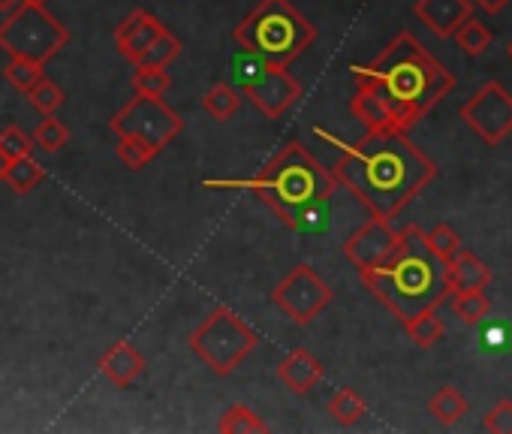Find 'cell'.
<instances>
[{
    "label": "cell",
    "instance_id": "obj_40",
    "mask_svg": "<svg viewBox=\"0 0 512 434\" xmlns=\"http://www.w3.org/2000/svg\"><path fill=\"white\" fill-rule=\"evenodd\" d=\"M509 58H512V43H509Z\"/></svg>",
    "mask_w": 512,
    "mask_h": 434
},
{
    "label": "cell",
    "instance_id": "obj_23",
    "mask_svg": "<svg viewBox=\"0 0 512 434\" xmlns=\"http://www.w3.org/2000/svg\"><path fill=\"white\" fill-rule=\"evenodd\" d=\"M241 106V94L235 91V85L217 82L202 94V109L214 118V121H229Z\"/></svg>",
    "mask_w": 512,
    "mask_h": 434
},
{
    "label": "cell",
    "instance_id": "obj_5",
    "mask_svg": "<svg viewBox=\"0 0 512 434\" xmlns=\"http://www.w3.org/2000/svg\"><path fill=\"white\" fill-rule=\"evenodd\" d=\"M232 40L238 49L256 58L278 67H290L317 43V28L290 0H260L232 28Z\"/></svg>",
    "mask_w": 512,
    "mask_h": 434
},
{
    "label": "cell",
    "instance_id": "obj_1",
    "mask_svg": "<svg viewBox=\"0 0 512 434\" xmlns=\"http://www.w3.org/2000/svg\"><path fill=\"white\" fill-rule=\"evenodd\" d=\"M314 136L341 148V160L332 166L338 184L353 193L371 217H395L437 178L434 160L398 130L368 133L359 142H341L338 136L314 127Z\"/></svg>",
    "mask_w": 512,
    "mask_h": 434
},
{
    "label": "cell",
    "instance_id": "obj_21",
    "mask_svg": "<svg viewBox=\"0 0 512 434\" xmlns=\"http://www.w3.org/2000/svg\"><path fill=\"white\" fill-rule=\"evenodd\" d=\"M428 413L440 425H458L464 419V413H467V398L455 386H440L428 401Z\"/></svg>",
    "mask_w": 512,
    "mask_h": 434
},
{
    "label": "cell",
    "instance_id": "obj_38",
    "mask_svg": "<svg viewBox=\"0 0 512 434\" xmlns=\"http://www.w3.org/2000/svg\"><path fill=\"white\" fill-rule=\"evenodd\" d=\"M7 154H4V148H0V184H4V172H7Z\"/></svg>",
    "mask_w": 512,
    "mask_h": 434
},
{
    "label": "cell",
    "instance_id": "obj_39",
    "mask_svg": "<svg viewBox=\"0 0 512 434\" xmlns=\"http://www.w3.org/2000/svg\"><path fill=\"white\" fill-rule=\"evenodd\" d=\"M25 4H46V0H25Z\"/></svg>",
    "mask_w": 512,
    "mask_h": 434
},
{
    "label": "cell",
    "instance_id": "obj_4",
    "mask_svg": "<svg viewBox=\"0 0 512 434\" xmlns=\"http://www.w3.org/2000/svg\"><path fill=\"white\" fill-rule=\"evenodd\" d=\"M205 190H247L260 196L281 221L311 199L335 196L338 178L302 142H287L260 172L250 178H205Z\"/></svg>",
    "mask_w": 512,
    "mask_h": 434
},
{
    "label": "cell",
    "instance_id": "obj_31",
    "mask_svg": "<svg viewBox=\"0 0 512 434\" xmlns=\"http://www.w3.org/2000/svg\"><path fill=\"white\" fill-rule=\"evenodd\" d=\"M28 100H31V106H34L37 112H43V115H55V112L64 106L67 94L61 91V85H55L49 76H43V79L28 91Z\"/></svg>",
    "mask_w": 512,
    "mask_h": 434
},
{
    "label": "cell",
    "instance_id": "obj_29",
    "mask_svg": "<svg viewBox=\"0 0 512 434\" xmlns=\"http://www.w3.org/2000/svg\"><path fill=\"white\" fill-rule=\"evenodd\" d=\"M452 311L455 317H461L467 326H476L488 317L491 311V302L482 290H467V293H455V302H452Z\"/></svg>",
    "mask_w": 512,
    "mask_h": 434
},
{
    "label": "cell",
    "instance_id": "obj_12",
    "mask_svg": "<svg viewBox=\"0 0 512 434\" xmlns=\"http://www.w3.org/2000/svg\"><path fill=\"white\" fill-rule=\"evenodd\" d=\"M398 239H401V230H395L392 221H383V217H368V221L353 236H347L344 257L359 272H365V269L380 266L398 248Z\"/></svg>",
    "mask_w": 512,
    "mask_h": 434
},
{
    "label": "cell",
    "instance_id": "obj_22",
    "mask_svg": "<svg viewBox=\"0 0 512 434\" xmlns=\"http://www.w3.org/2000/svg\"><path fill=\"white\" fill-rule=\"evenodd\" d=\"M217 431H223V434H266L269 431V422L256 413L253 407H247V404H232L223 416H220V422H217Z\"/></svg>",
    "mask_w": 512,
    "mask_h": 434
},
{
    "label": "cell",
    "instance_id": "obj_17",
    "mask_svg": "<svg viewBox=\"0 0 512 434\" xmlns=\"http://www.w3.org/2000/svg\"><path fill=\"white\" fill-rule=\"evenodd\" d=\"M278 380H281L290 392L308 395V392L323 380V362H320L311 350L299 347V350H293V353H287V356L281 359V365H278Z\"/></svg>",
    "mask_w": 512,
    "mask_h": 434
},
{
    "label": "cell",
    "instance_id": "obj_13",
    "mask_svg": "<svg viewBox=\"0 0 512 434\" xmlns=\"http://www.w3.org/2000/svg\"><path fill=\"white\" fill-rule=\"evenodd\" d=\"M160 31H163V22H160L154 13H148V10H133V13L115 28L118 55L136 67V64L142 61L145 49L160 37Z\"/></svg>",
    "mask_w": 512,
    "mask_h": 434
},
{
    "label": "cell",
    "instance_id": "obj_15",
    "mask_svg": "<svg viewBox=\"0 0 512 434\" xmlns=\"http://www.w3.org/2000/svg\"><path fill=\"white\" fill-rule=\"evenodd\" d=\"M350 112H353V118L359 124H365L368 133H383V130L404 133L395 112H392V106L386 103V97L368 82H356V94L350 97Z\"/></svg>",
    "mask_w": 512,
    "mask_h": 434
},
{
    "label": "cell",
    "instance_id": "obj_16",
    "mask_svg": "<svg viewBox=\"0 0 512 434\" xmlns=\"http://www.w3.org/2000/svg\"><path fill=\"white\" fill-rule=\"evenodd\" d=\"M100 374L115 383L118 389H127L136 383V377L145 371V356L130 344V341H115L97 362Z\"/></svg>",
    "mask_w": 512,
    "mask_h": 434
},
{
    "label": "cell",
    "instance_id": "obj_24",
    "mask_svg": "<svg viewBox=\"0 0 512 434\" xmlns=\"http://www.w3.org/2000/svg\"><path fill=\"white\" fill-rule=\"evenodd\" d=\"M404 332H407V338H410L416 347L428 350V347H434V344L443 338V323H440V317L434 314V308H425V311L413 314L410 320H404Z\"/></svg>",
    "mask_w": 512,
    "mask_h": 434
},
{
    "label": "cell",
    "instance_id": "obj_3",
    "mask_svg": "<svg viewBox=\"0 0 512 434\" xmlns=\"http://www.w3.org/2000/svg\"><path fill=\"white\" fill-rule=\"evenodd\" d=\"M359 278L401 323L425 308H437L449 296L446 263L431 254L425 233L416 224L404 227L398 248L380 266L359 272Z\"/></svg>",
    "mask_w": 512,
    "mask_h": 434
},
{
    "label": "cell",
    "instance_id": "obj_8",
    "mask_svg": "<svg viewBox=\"0 0 512 434\" xmlns=\"http://www.w3.org/2000/svg\"><path fill=\"white\" fill-rule=\"evenodd\" d=\"M232 85L266 118H281L305 94L302 82L290 76V67L269 64L244 49H238L232 58Z\"/></svg>",
    "mask_w": 512,
    "mask_h": 434
},
{
    "label": "cell",
    "instance_id": "obj_7",
    "mask_svg": "<svg viewBox=\"0 0 512 434\" xmlns=\"http://www.w3.org/2000/svg\"><path fill=\"white\" fill-rule=\"evenodd\" d=\"M260 344L256 335L232 308L220 305L214 308L193 332H190V350L217 374L229 377Z\"/></svg>",
    "mask_w": 512,
    "mask_h": 434
},
{
    "label": "cell",
    "instance_id": "obj_2",
    "mask_svg": "<svg viewBox=\"0 0 512 434\" xmlns=\"http://www.w3.org/2000/svg\"><path fill=\"white\" fill-rule=\"evenodd\" d=\"M350 73L386 97L404 133L455 88V76L410 31H401L371 64Z\"/></svg>",
    "mask_w": 512,
    "mask_h": 434
},
{
    "label": "cell",
    "instance_id": "obj_19",
    "mask_svg": "<svg viewBox=\"0 0 512 434\" xmlns=\"http://www.w3.org/2000/svg\"><path fill=\"white\" fill-rule=\"evenodd\" d=\"M338 196V193H335ZM335 196H323V199H311L308 205L296 208L284 227H290L293 233H305V236H323L332 227V208H335Z\"/></svg>",
    "mask_w": 512,
    "mask_h": 434
},
{
    "label": "cell",
    "instance_id": "obj_30",
    "mask_svg": "<svg viewBox=\"0 0 512 434\" xmlns=\"http://www.w3.org/2000/svg\"><path fill=\"white\" fill-rule=\"evenodd\" d=\"M130 82L136 94H148V97H163L172 85L166 67H148V64H136V73Z\"/></svg>",
    "mask_w": 512,
    "mask_h": 434
},
{
    "label": "cell",
    "instance_id": "obj_18",
    "mask_svg": "<svg viewBox=\"0 0 512 434\" xmlns=\"http://www.w3.org/2000/svg\"><path fill=\"white\" fill-rule=\"evenodd\" d=\"M446 284L449 293H467V290H485L491 284V269L473 257L470 251H458L452 263H446Z\"/></svg>",
    "mask_w": 512,
    "mask_h": 434
},
{
    "label": "cell",
    "instance_id": "obj_11",
    "mask_svg": "<svg viewBox=\"0 0 512 434\" xmlns=\"http://www.w3.org/2000/svg\"><path fill=\"white\" fill-rule=\"evenodd\" d=\"M461 121L488 145L503 142L512 133V94L500 82H485L464 106Z\"/></svg>",
    "mask_w": 512,
    "mask_h": 434
},
{
    "label": "cell",
    "instance_id": "obj_28",
    "mask_svg": "<svg viewBox=\"0 0 512 434\" xmlns=\"http://www.w3.org/2000/svg\"><path fill=\"white\" fill-rule=\"evenodd\" d=\"M184 52V43L172 34V31H160V37L145 49L142 61L139 64H148V67H169L178 55Z\"/></svg>",
    "mask_w": 512,
    "mask_h": 434
},
{
    "label": "cell",
    "instance_id": "obj_25",
    "mask_svg": "<svg viewBox=\"0 0 512 434\" xmlns=\"http://www.w3.org/2000/svg\"><path fill=\"white\" fill-rule=\"evenodd\" d=\"M329 413H332V419H335L338 425L350 428V425H356V422L368 413V404H365V398H362L356 389H338V392L329 398Z\"/></svg>",
    "mask_w": 512,
    "mask_h": 434
},
{
    "label": "cell",
    "instance_id": "obj_10",
    "mask_svg": "<svg viewBox=\"0 0 512 434\" xmlns=\"http://www.w3.org/2000/svg\"><path fill=\"white\" fill-rule=\"evenodd\" d=\"M335 293L332 287L320 278V272L308 263L293 266L284 281L272 290V302L284 311V317H290L296 326H308L311 320H317L329 305H332Z\"/></svg>",
    "mask_w": 512,
    "mask_h": 434
},
{
    "label": "cell",
    "instance_id": "obj_27",
    "mask_svg": "<svg viewBox=\"0 0 512 434\" xmlns=\"http://www.w3.org/2000/svg\"><path fill=\"white\" fill-rule=\"evenodd\" d=\"M452 37L458 40L461 52H464V55H470V58L485 55V49L491 46V31H488L482 22H476L473 16H470V19H464V22H461V28H458Z\"/></svg>",
    "mask_w": 512,
    "mask_h": 434
},
{
    "label": "cell",
    "instance_id": "obj_9",
    "mask_svg": "<svg viewBox=\"0 0 512 434\" xmlns=\"http://www.w3.org/2000/svg\"><path fill=\"white\" fill-rule=\"evenodd\" d=\"M109 127L118 139H133L160 157L163 148H169L184 133V118L163 97L136 94L112 115Z\"/></svg>",
    "mask_w": 512,
    "mask_h": 434
},
{
    "label": "cell",
    "instance_id": "obj_6",
    "mask_svg": "<svg viewBox=\"0 0 512 434\" xmlns=\"http://www.w3.org/2000/svg\"><path fill=\"white\" fill-rule=\"evenodd\" d=\"M70 43V28L55 19L46 4H22L0 22V52L16 61L43 64L52 61Z\"/></svg>",
    "mask_w": 512,
    "mask_h": 434
},
{
    "label": "cell",
    "instance_id": "obj_35",
    "mask_svg": "<svg viewBox=\"0 0 512 434\" xmlns=\"http://www.w3.org/2000/svg\"><path fill=\"white\" fill-rule=\"evenodd\" d=\"M482 428L491 431V434H512V401H500L494 404L485 419H482Z\"/></svg>",
    "mask_w": 512,
    "mask_h": 434
},
{
    "label": "cell",
    "instance_id": "obj_37",
    "mask_svg": "<svg viewBox=\"0 0 512 434\" xmlns=\"http://www.w3.org/2000/svg\"><path fill=\"white\" fill-rule=\"evenodd\" d=\"M19 4H22V0H0V16H10Z\"/></svg>",
    "mask_w": 512,
    "mask_h": 434
},
{
    "label": "cell",
    "instance_id": "obj_36",
    "mask_svg": "<svg viewBox=\"0 0 512 434\" xmlns=\"http://www.w3.org/2000/svg\"><path fill=\"white\" fill-rule=\"evenodd\" d=\"M473 4H476L482 13H488V16H497V13L509 4V0H473Z\"/></svg>",
    "mask_w": 512,
    "mask_h": 434
},
{
    "label": "cell",
    "instance_id": "obj_20",
    "mask_svg": "<svg viewBox=\"0 0 512 434\" xmlns=\"http://www.w3.org/2000/svg\"><path fill=\"white\" fill-rule=\"evenodd\" d=\"M43 178H46V169H43V163L34 160V154L31 157H13L7 163V172H4V181L22 196L37 190L43 184Z\"/></svg>",
    "mask_w": 512,
    "mask_h": 434
},
{
    "label": "cell",
    "instance_id": "obj_33",
    "mask_svg": "<svg viewBox=\"0 0 512 434\" xmlns=\"http://www.w3.org/2000/svg\"><path fill=\"white\" fill-rule=\"evenodd\" d=\"M43 76H46L43 64H31V61H16V58H10V64L4 67V79H7L13 88H19L22 94H28Z\"/></svg>",
    "mask_w": 512,
    "mask_h": 434
},
{
    "label": "cell",
    "instance_id": "obj_34",
    "mask_svg": "<svg viewBox=\"0 0 512 434\" xmlns=\"http://www.w3.org/2000/svg\"><path fill=\"white\" fill-rule=\"evenodd\" d=\"M0 148H4L7 160H13V157H31L34 154V139L22 127L10 124L4 133H0Z\"/></svg>",
    "mask_w": 512,
    "mask_h": 434
},
{
    "label": "cell",
    "instance_id": "obj_26",
    "mask_svg": "<svg viewBox=\"0 0 512 434\" xmlns=\"http://www.w3.org/2000/svg\"><path fill=\"white\" fill-rule=\"evenodd\" d=\"M34 145L40 148V151H46V154H58L67 142H70V130H67V124L61 121V118H55V115H43V121L37 124V130H34Z\"/></svg>",
    "mask_w": 512,
    "mask_h": 434
},
{
    "label": "cell",
    "instance_id": "obj_32",
    "mask_svg": "<svg viewBox=\"0 0 512 434\" xmlns=\"http://www.w3.org/2000/svg\"><path fill=\"white\" fill-rule=\"evenodd\" d=\"M425 245L431 248V254L440 263H452L455 254L461 251V239H458V233L449 224H437L431 233H425Z\"/></svg>",
    "mask_w": 512,
    "mask_h": 434
},
{
    "label": "cell",
    "instance_id": "obj_14",
    "mask_svg": "<svg viewBox=\"0 0 512 434\" xmlns=\"http://www.w3.org/2000/svg\"><path fill=\"white\" fill-rule=\"evenodd\" d=\"M413 13L434 37L449 40L461 22L473 16V4L470 0H416Z\"/></svg>",
    "mask_w": 512,
    "mask_h": 434
}]
</instances>
